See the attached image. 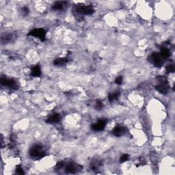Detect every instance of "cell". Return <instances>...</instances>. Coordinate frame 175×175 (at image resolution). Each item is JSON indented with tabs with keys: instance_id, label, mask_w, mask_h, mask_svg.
<instances>
[{
	"instance_id": "1",
	"label": "cell",
	"mask_w": 175,
	"mask_h": 175,
	"mask_svg": "<svg viewBox=\"0 0 175 175\" xmlns=\"http://www.w3.org/2000/svg\"><path fill=\"white\" fill-rule=\"evenodd\" d=\"M82 169V165L76 164L73 161H60L55 167V170L60 171L63 170L64 173L66 174H77L81 171Z\"/></svg>"
},
{
	"instance_id": "2",
	"label": "cell",
	"mask_w": 175,
	"mask_h": 175,
	"mask_svg": "<svg viewBox=\"0 0 175 175\" xmlns=\"http://www.w3.org/2000/svg\"><path fill=\"white\" fill-rule=\"evenodd\" d=\"M94 12V7L92 5L79 4L73 8V15L78 21L83 19L84 15H91Z\"/></svg>"
},
{
	"instance_id": "3",
	"label": "cell",
	"mask_w": 175,
	"mask_h": 175,
	"mask_svg": "<svg viewBox=\"0 0 175 175\" xmlns=\"http://www.w3.org/2000/svg\"><path fill=\"white\" fill-rule=\"evenodd\" d=\"M30 157L35 160H40L46 155L45 149L40 144H35L29 151Z\"/></svg>"
},
{
	"instance_id": "4",
	"label": "cell",
	"mask_w": 175,
	"mask_h": 175,
	"mask_svg": "<svg viewBox=\"0 0 175 175\" xmlns=\"http://www.w3.org/2000/svg\"><path fill=\"white\" fill-rule=\"evenodd\" d=\"M0 83H1V84L4 85V86H6L8 88L12 89V90H18L19 88V82L14 79L2 77Z\"/></svg>"
},
{
	"instance_id": "5",
	"label": "cell",
	"mask_w": 175,
	"mask_h": 175,
	"mask_svg": "<svg viewBox=\"0 0 175 175\" xmlns=\"http://www.w3.org/2000/svg\"><path fill=\"white\" fill-rule=\"evenodd\" d=\"M158 79L159 81H160V84L155 86L156 90L161 94H167L168 91H169V85H168V81L164 77H161L160 76L158 77Z\"/></svg>"
},
{
	"instance_id": "6",
	"label": "cell",
	"mask_w": 175,
	"mask_h": 175,
	"mask_svg": "<svg viewBox=\"0 0 175 175\" xmlns=\"http://www.w3.org/2000/svg\"><path fill=\"white\" fill-rule=\"evenodd\" d=\"M46 34L47 30L45 29H44V28H36V29L30 31L29 34H28V36L36 37L42 42H44L46 39Z\"/></svg>"
},
{
	"instance_id": "7",
	"label": "cell",
	"mask_w": 175,
	"mask_h": 175,
	"mask_svg": "<svg viewBox=\"0 0 175 175\" xmlns=\"http://www.w3.org/2000/svg\"><path fill=\"white\" fill-rule=\"evenodd\" d=\"M103 166V160L99 158H94L92 160L90 168L95 173H100Z\"/></svg>"
},
{
	"instance_id": "8",
	"label": "cell",
	"mask_w": 175,
	"mask_h": 175,
	"mask_svg": "<svg viewBox=\"0 0 175 175\" xmlns=\"http://www.w3.org/2000/svg\"><path fill=\"white\" fill-rule=\"evenodd\" d=\"M107 124V120L106 119H100L97 121L92 125V129L95 131H101L105 129Z\"/></svg>"
},
{
	"instance_id": "9",
	"label": "cell",
	"mask_w": 175,
	"mask_h": 175,
	"mask_svg": "<svg viewBox=\"0 0 175 175\" xmlns=\"http://www.w3.org/2000/svg\"><path fill=\"white\" fill-rule=\"evenodd\" d=\"M151 62L155 66H161L164 64V59L161 58L160 53L153 52L150 56Z\"/></svg>"
},
{
	"instance_id": "10",
	"label": "cell",
	"mask_w": 175,
	"mask_h": 175,
	"mask_svg": "<svg viewBox=\"0 0 175 175\" xmlns=\"http://www.w3.org/2000/svg\"><path fill=\"white\" fill-rule=\"evenodd\" d=\"M17 39V34L14 32L5 33L2 35L1 42L3 44L12 43Z\"/></svg>"
},
{
	"instance_id": "11",
	"label": "cell",
	"mask_w": 175,
	"mask_h": 175,
	"mask_svg": "<svg viewBox=\"0 0 175 175\" xmlns=\"http://www.w3.org/2000/svg\"><path fill=\"white\" fill-rule=\"evenodd\" d=\"M127 130V129L126 127L121 125H118L113 129L112 133L114 136L120 137L125 134Z\"/></svg>"
},
{
	"instance_id": "12",
	"label": "cell",
	"mask_w": 175,
	"mask_h": 175,
	"mask_svg": "<svg viewBox=\"0 0 175 175\" xmlns=\"http://www.w3.org/2000/svg\"><path fill=\"white\" fill-rule=\"evenodd\" d=\"M60 119H61V116L58 113H53L48 117V119H47L46 122L49 124H55L58 123Z\"/></svg>"
},
{
	"instance_id": "13",
	"label": "cell",
	"mask_w": 175,
	"mask_h": 175,
	"mask_svg": "<svg viewBox=\"0 0 175 175\" xmlns=\"http://www.w3.org/2000/svg\"><path fill=\"white\" fill-rule=\"evenodd\" d=\"M30 75L31 77H40V75H42V71H41L40 66L39 65H36L32 66L31 69Z\"/></svg>"
},
{
	"instance_id": "14",
	"label": "cell",
	"mask_w": 175,
	"mask_h": 175,
	"mask_svg": "<svg viewBox=\"0 0 175 175\" xmlns=\"http://www.w3.org/2000/svg\"><path fill=\"white\" fill-rule=\"evenodd\" d=\"M69 60L66 58H60L54 60L53 65L57 66H61L66 65L68 63Z\"/></svg>"
},
{
	"instance_id": "15",
	"label": "cell",
	"mask_w": 175,
	"mask_h": 175,
	"mask_svg": "<svg viewBox=\"0 0 175 175\" xmlns=\"http://www.w3.org/2000/svg\"><path fill=\"white\" fill-rule=\"evenodd\" d=\"M66 5V2H56L55 4L52 6V8L53 10H62Z\"/></svg>"
},
{
	"instance_id": "16",
	"label": "cell",
	"mask_w": 175,
	"mask_h": 175,
	"mask_svg": "<svg viewBox=\"0 0 175 175\" xmlns=\"http://www.w3.org/2000/svg\"><path fill=\"white\" fill-rule=\"evenodd\" d=\"M160 56H161V58L164 60V59H167V58H169V57L171 55V52H170V50L169 49L164 47L161 49V52H160Z\"/></svg>"
},
{
	"instance_id": "17",
	"label": "cell",
	"mask_w": 175,
	"mask_h": 175,
	"mask_svg": "<svg viewBox=\"0 0 175 175\" xmlns=\"http://www.w3.org/2000/svg\"><path fill=\"white\" fill-rule=\"evenodd\" d=\"M120 95V93L119 91L113 92V93H110L109 95H108V100H109L110 103H112L114 101L117 100L118 98H119Z\"/></svg>"
},
{
	"instance_id": "18",
	"label": "cell",
	"mask_w": 175,
	"mask_h": 175,
	"mask_svg": "<svg viewBox=\"0 0 175 175\" xmlns=\"http://www.w3.org/2000/svg\"><path fill=\"white\" fill-rule=\"evenodd\" d=\"M104 107V104L103 102L100 99H98L95 102V106H94V108L97 110H101Z\"/></svg>"
},
{
	"instance_id": "19",
	"label": "cell",
	"mask_w": 175,
	"mask_h": 175,
	"mask_svg": "<svg viewBox=\"0 0 175 175\" xmlns=\"http://www.w3.org/2000/svg\"><path fill=\"white\" fill-rule=\"evenodd\" d=\"M165 71L166 73H173L174 71V65H168L166 67H165Z\"/></svg>"
},
{
	"instance_id": "20",
	"label": "cell",
	"mask_w": 175,
	"mask_h": 175,
	"mask_svg": "<svg viewBox=\"0 0 175 175\" xmlns=\"http://www.w3.org/2000/svg\"><path fill=\"white\" fill-rule=\"evenodd\" d=\"M129 160V156L127 154L123 155L120 158V163H124V162L127 161Z\"/></svg>"
},
{
	"instance_id": "21",
	"label": "cell",
	"mask_w": 175,
	"mask_h": 175,
	"mask_svg": "<svg viewBox=\"0 0 175 175\" xmlns=\"http://www.w3.org/2000/svg\"><path fill=\"white\" fill-rule=\"evenodd\" d=\"M30 12V9L27 6H23V8H21V13L23 16H26Z\"/></svg>"
},
{
	"instance_id": "22",
	"label": "cell",
	"mask_w": 175,
	"mask_h": 175,
	"mask_svg": "<svg viewBox=\"0 0 175 175\" xmlns=\"http://www.w3.org/2000/svg\"><path fill=\"white\" fill-rule=\"evenodd\" d=\"M16 173L18 174H24V172L23 170V168L20 165H18L17 167H16Z\"/></svg>"
},
{
	"instance_id": "23",
	"label": "cell",
	"mask_w": 175,
	"mask_h": 175,
	"mask_svg": "<svg viewBox=\"0 0 175 175\" xmlns=\"http://www.w3.org/2000/svg\"><path fill=\"white\" fill-rule=\"evenodd\" d=\"M123 81V79L122 76H119V77H116V79H115V84H118V85H120L122 84Z\"/></svg>"
}]
</instances>
